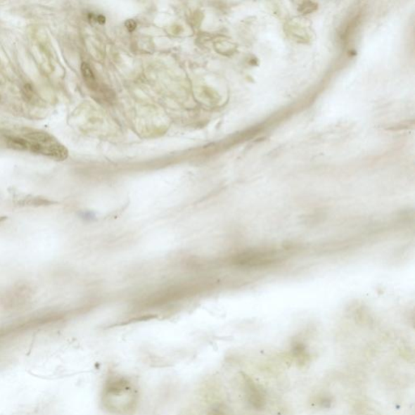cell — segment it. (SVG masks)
<instances>
[{
    "mask_svg": "<svg viewBox=\"0 0 415 415\" xmlns=\"http://www.w3.org/2000/svg\"><path fill=\"white\" fill-rule=\"evenodd\" d=\"M238 384L244 397L250 407L255 411H262L267 403L264 388L257 384L253 378L245 372H241L238 376Z\"/></svg>",
    "mask_w": 415,
    "mask_h": 415,
    "instance_id": "3957f363",
    "label": "cell"
},
{
    "mask_svg": "<svg viewBox=\"0 0 415 415\" xmlns=\"http://www.w3.org/2000/svg\"><path fill=\"white\" fill-rule=\"evenodd\" d=\"M125 25H126V28L129 32L134 31L136 29V26H137L136 21L134 20H132V19L127 20Z\"/></svg>",
    "mask_w": 415,
    "mask_h": 415,
    "instance_id": "5bb4252c",
    "label": "cell"
},
{
    "mask_svg": "<svg viewBox=\"0 0 415 415\" xmlns=\"http://www.w3.org/2000/svg\"><path fill=\"white\" fill-rule=\"evenodd\" d=\"M23 92L25 94V97L28 101H32L34 98L35 94L34 92L33 89H32V87H30V85H29V84L25 85Z\"/></svg>",
    "mask_w": 415,
    "mask_h": 415,
    "instance_id": "7c38bea8",
    "label": "cell"
},
{
    "mask_svg": "<svg viewBox=\"0 0 415 415\" xmlns=\"http://www.w3.org/2000/svg\"><path fill=\"white\" fill-rule=\"evenodd\" d=\"M287 28H288L287 31L289 32V34H291L295 40L298 42L302 40L303 42H306V40L308 39V37L306 34V30L302 27L300 25L291 24L287 25Z\"/></svg>",
    "mask_w": 415,
    "mask_h": 415,
    "instance_id": "ba28073f",
    "label": "cell"
},
{
    "mask_svg": "<svg viewBox=\"0 0 415 415\" xmlns=\"http://www.w3.org/2000/svg\"><path fill=\"white\" fill-rule=\"evenodd\" d=\"M206 415H233L224 401L211 404L206 407Z\"/></svg>",
    "mask_w": 415,
    "mask_h": 415,
    "instance_id": "52a82bcc",
    "label": "cell"
},
{
    "mask_svg": "<svg viewBox=\"0 0 415 415\" xmlns=\"http://www.w3.org/2000/svg\"><path fill=\"white\" fill-rule=\"evenodd\" d=\"M312 356L306 348V345L302 343H295L292 345V348L289 354V359L299 366L305 368L310 364Z\"/></svg>",
    "mask_w": 415,
    "mask_h": 415,
    "instance_id": "8992f818",
    "label": "cell"
},
{
    "mask_svg": "<svg viewBox=\"0 0 415 415\" xmlns=\"http://www.w3.org/2000/svg\"><path fill=\"white\" fill-rule=\"evenodd\" d=\"M6 141L14 151L40 154L57 162L65 161L68 157L67 148L46 132L25 129L21 136H7Z\"/></svg>",
    "mask_w": 415,
    "mask_h": 415,
    "instance_id": "7a4b0ae2",
    "label": "cell"
},
{
    "mask_svg": "<svg viewBox=\"0 0 415 415\" xmlns=\"http://www.w3.org/2000/svg\"><path fill=\"white\" fill-rule=\"evenodd\" d=\"M32 290L28 285L19 284L10 287L2 296L3 306L6 309H20L32 300Z\"/></svg>",
    "mask_w": 415,
    "mask_h": 415,
    "instance_id": "277c9868",
    "label": "cell"
},
{
    "mask_svg": "<svg viewBox=\"0 0 415 415\" xmlns=\"http://www.w3.org/2000/svg\"><path fill=\"white\" fill-rule=\"evenodd\" d=\"M178 415H200L195 409L193 408H184L181 411Z\"/></svg>",
    "mask_w": 415,
    "mask_h": 415,
    "instance_id": "4fadbf2b",
    "label": "cell"
},
{
    "mask_svg": "<svg viewBox=\"0 0 415 415\" xmlns=\"http://www.w3.org/2000/svg\"><path fill=\"white\" fill-rule=\"evenodd\" d=\"M82 73L84 79V82L89 85L90 88L95 89L96 85V79L94 77V74L92 71L91 68L89 67L88 63H83L82 65Z\"/></svg>",
    "mask_w": 415,
    "mask_h": 415,
    "instance_id": "9c48e42d",
    "label": "cell"
},
{
    "mask_svg": "<svg viewBox=\"0 0 415 415\" xmlns=\"http://www.w3.org/2000/svg\"><path fill=\"white\" fill-rule=\"evenodd\" d=\"M312 402L318 407L328 409L332 406L333 398L331 395H319L314 397Z\"/></svg>",
    "mask_w": 415,
    "mask_h": 415,
    "instance_id": "30bf717a",
    "label": "cell"
},
{
    "mask_svg": "<svg viewBox=\"0 0 415 415\" xmlns=\"http://www.w3.org/2000/svg\"><path fill=\"white\" fill-rule=\"evenodd\" d=\"M317 4L314 2H303L300 5L299 11L303 15L311 14L317 9Z\"/></svg>",
    "mask_w": 415,
    "mask_h": 415,
    "instance_id": "8fae6325",
    "label": "cell"
},
{
    "mask_svg": "<svg viewBox=\"0 0 415 415\" xmlns=\"http://www.w3.org/2000/svg\"><path fill=\"white\" fill-rule=\"evenodd\" d=\"M198 397L206 407L212 403L224 401L221 383L215 377L208 378L198 388Z\"/></svg>",
    "mask_w": 415,
    "mask_h": 415,
    "instance_id": "5b68a950",
    "label": "cell"
},
{
    "mask_svg": "<svg viewBox=\"0 0 415 415\" xmlns=\"http://www.w3.org/2000/svg\"><path fill=\"white\" fill-rule=\"evenodd\" d=\"M139 387L132 377L110 370L101 392V407L110 415H134L139 408Z\"/></svg>",
    "mask_w": 415,
    "mask_h": 415,
    "instance_id": "6da1fadb",
    "label": "cell"
}]
</instances>
